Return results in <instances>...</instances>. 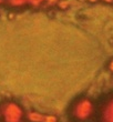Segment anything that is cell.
Listing matches in <instances>:
<instances>
[{
    "instance_id": "52a82bcc",
    "label": "cell",
    "mask_w": 113,
    "mask_h": 122,
    "mask_svg": "<svg viewBox=\"0 0 113 122\" xmlns=\"http://www.w3.org/2000/svg\"><path fill=\"white\" fill-rule=\"evenodd\" d=\"M41 122H58V118L53 114H42Z\"/></svg>"
},
{
    "instance_id": "7a4b0ae2",
    "label": "cell",
    "mask_w": 113,
    "mask_h": 122,
    "mask_svg": "<svg viewBox=\"0 0 113 122\" xmlns=\"http://www.w3.org/2000/svg\"><path fill=\"white\" fill-rule=\"evenodd\" d=\"M93 112V103L88 98H80L78 99L72 106L71 113L77 120H87L91 117Z\"/></svg>"
},
{
    "instance_id": "4fadbf2b",
    "label": "cell",
    "mask_w": 113,
    "mask_h": 122,
    "mask_svg": "<svg viewBox=\"0 0 113 122\" xmlns=\"http://www.w3.org/2000/svg\"><path fill=\"white\" fill-rule=\"evenodd\" d=\"M3 3H6V0H0V6L3 5Z\"/></svg>"
},
{
    "instance_id": "277c9868",
    "label": "cell",
    "mask_w": 113,
    "mask_h": 122,
    "mask_svg": "<svg viewBox=\"0 0 113 122\" xmlns=\"http://www.w3.org/2000/svg\"><path fill=\"white\" fill-rule=\"evenodd\" d=\"M6 3L12 8H21L28 5V0H6Z\"/></svg>"
},
{
    "instance_id": "6da1fadb",
    "label": "cell",
    "mask_w": 113,
    "mask_h": 122,
    "mask_svg": "<svg viewBox=\"0 0 113 122\" xmlns=\"http://www.w3.org/2000/svg\"><path fill=\"white\" fill-rule=\"evenodd\" d=\"M23 116L22 108L16 102L8 101L0 107V117L5 122H21Z\"/></svg>"
},
{
    "instance_id": "9c48e42d",
    "label": "cell",
    "mask_w": 113,
    "mask_h": 122,
    "mask_svg": "<svg viewBox=\"0 0 113 122\" xmlns=\"http://www.w3.org/2000/svg\"><path fill=\"white\" fill-rule=\"evenodd\" d=\"M59 1H60V0H45L44 5L48 7H57Z\"/></svg>"
},
{
    "instance_id": "3957f363",
    "label": "cell",
    "mask_w": 113,
    "mask_h": 122,
    "mask_svg": "<svg viewBox=\"0 0 113 122\" xmlns=\"http://www.w3.org/2000/svg\"><path fill=\"white\" fill-rule=\"evenodd\" d=\"M101 121L102 122H113V97H111L104 103L101 112Z\"/></svg>"
},
{
    "instance_id": "ba28073f",
    "label": "cell",
    "mask_w": 113,
    "mask_h": 122,
    "mask_svg": "<svg viewBox=\"0 0 113 122\" xmlns=\"http://www.w3.org/2000/svg\"><path fill=\"white\" fill-rule=\"evenodd\" d=\"M57 7L60 10H67L70 7V2H69V0H60L58 5H57Z\"/></svg>"
},
{
    "instance_id": "8992f818",
    "label": "cell",
    "mask_w": 113,
    "mask_h": 122,
    "mask_svg": "<svg viewBox=\"0 0 113 122\" xmlns=\"http://www.w3.org/2000/svg\"><path fill=\"white\" fill-rule=\"evenodd\" d=\"M45 0H28V5L27 6L31 7V8H40L41 6L44 5Z\"/></svg>"
},
{
    "instance_id": "8fae6325",
    "label": "cell",
    "mask_w": 113,
    "mask_h": 122,
    "mask_svg": "<svg viewBox=\"0 0 113 122\" xmlns=\"http://www.w3.org/2000/svg\"><path fill=\"white\" fill-rule=\"evenodd\" d=\"M101 2H104L107 5H113V0H101Z\"/></svg>"
},
{
    "instance_id": "7c38bea8",
    "label": "cell",
    "mask_w": 113,
    "mask_h": 122,
    "mask_svg": "<svg viewBox=\"0 0 113 122\" xmlns=\"http://www.w3.org/2000/svg\"><path fill=\"white\" fill-rule=\"evenodd\" d=\"M87 2L89 3H98V2H101V0H85Z\"/></svg>"
},
{
    "instance_id": "30bf717a",
    "label": "cell",
    "mask_w": 113,
    "mask_h": 122,
    "mask_svg": "<svg viewBox=\"0 0 113 122\" xmlns=\"http://www.w3.org/2000/svg\"><path fill=\"white\" fill-rule=\"evenodd\" d=\"M108 69H109L110 72L113 73V59H111V60L109 61V63H108Z\"/></svg>"
},
{
    "instance_id": "5b68a950",
    "label": "cell",
    "mask_w": 113,
    "mask_h": 122,
    "mask_svg": "<svg viewBox=\"0 0 113 122\" xmlns=\"http://www.w3.org/2000/svg\"><path fill=\"white\" fill-rule=\"evenodd\" d=\"M41 118L42 114L39 112H36V111H31L27 114V119L31 122H41Z\"/></svg>"
}]
</instances>
